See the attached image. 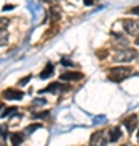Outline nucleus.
Masks as SVG:
<instances>
[{"label":"nucleus","mask_w":139,"mask_h":146,"mask_svg":"<svg viewBox=\"0 0 139 146\" xmlns=\"http://www.w3.org/2000/svg\"><path fill=\"white\" fill-rule=\"evenodd\" d=\"M131 75H133V70L129 67H113L108 70V80L110 81H117V83L126 80Z\"/></svg>","instance_id":"f257e3e1"},{"label":"nucleus","mask_w":139,"mask_h":146,"mask_svg":"<svg viewBox=\"0 0 139 146\" xmlns=\"http://www.w3.org/2000/svg\"><path fill=\"white\" fill-rule=\"evenodd\" d=\"M136 50L134 49H128V47H125V49H118L117 52L113 54V62L117 63H126V62H131L136 58Z\"/></svg>","instance_id":"f03ea898"},{"label":"nucleus","mask_w":139,"mask_h":146,"mask_svg":"<svg viewBox=\"0 0 139 146\" xmlns=\"http://www.w3.org/2000/svg\"><path fill=\"white\" fill-rule=\"evenodd\" d=\"M123 28L129 36H139V20H123Z\"/></svg>","instance_id":"7ed1b4c3"},{"label":"nucleus","mask_w":139,"mask_h":146,"mask_svg":"<svg viewBox=\"0 0 139 146\" xmlns=\"http://www.w3.org/2000/svg\"><path fill=\"white\" fill-rule=\"evenodd\" d=\"M70 89V86L68 84H62V83H52L49 84L45 89H42L41 93H53V94H57V93H65V91H68Z\"/></svg>","instance_id":"20e7f679"},{"label":"nucleus","mask_w":139,"mask_h":146,"mask_svg":"<svg viewBox=\"0 0 139 146\" xmlns=\"http://www.w3.org/2000/svg\"><path fill=\"white\" fill-rule=\"evenodd\" d=\"M60 80L67 81V83H70V81H79V80H82V73L81 72H67V73L60 75Z\"/></svg>","instance_id":"39448f33"},{"label":"nucleus","mask_w":139,"mask_h":146,"mask_svg":"<svg viewBox=\"0 0 139 146\" xmlns=\"http://www.w3.org/2000/svg\"><path fill=\"white\" fill-rule=\"evenodd\" d=\"M123 125L126 127V130H128V133H134V130H136V127H138V115H129V117H126V119L123 120Z\"/></svg>","instance_id":"423d86ee"},{"label":"nucleus","mask_w":139,"mask_h":146,"mask_svg":"<svg viewBox=\"0 0 139 146\" xmlns=\"http://www.w3.org/2000/svg\"><path fill=\"white\" fill-rule=\"evenodd\" d=\"M23 96H24V93H21L20 89H7V91H3V98L8 101H20L23 99Z\"/></svg>","instance_id":"0eeeda50"},{"label":"nucleus","mask_w":139,"mask_h":146,"mask_svg":"<svg viewBox=\"0 0 139 146\" xmlns=\"http://www.w3.org/2000/svg\"><path fill=\"white\" fill-rule=\"evenodd\" d=\"M108 136H105V131H96L91 136V145H105Z\"/></svg>","instance_id":"6e6552de"},{"label":"nucleus","mask_w":139,"mask_h":146,"mask_svg":"<svg viewBox=\"0 0 139 146\" xmlns=\"http://www.w3.org/2000/svg\"><path fill=\"white\" fill-rule=\"evenodd\" d=\"M120 136H121V131H120V128H113L112 131H108V141H110V143L118 141Z\"/></svg>","instance_id":"1a4fd4ad"},{"label":"nucleus","mask_w":139,"mask_h":146,"mask_svg":"<svg viewBox=\"0 0 139 146\" xmlns=\"http://www.w3.org/2000/svg\"><path fill=\"white\" fill-rule=\"evenodd\" d=\"M52 73H53V65H50V63H49V65L45 67V70H42V72H41V78H42V80L50 78Z\"/></svg>","instance_id":"9d476101"},{"label":"nucleus","mask_w":139,"mask_h":146,"mask_svg":"<svg viewBox=\"0 0 139 146\" xmlns=\"http://www.w3.org/2000/svg\"><path fill=\"white\" fill-rule=\"evenodd\" d=\"M23 140H24V135L23 133H13L10 136L11 145H20V143H23Z\"/></svg>","instance_id":"9b49d317"},{"label":"nucleus","mask_w":139,"mask_h":146,"mask_svg":"<svg viewBox=\"0 0 139 146\" xmlns=\"http://www.w3.org/2000/svg\"><path fill=\"white\" fill-rule=\"evenodd\" d=\"M16 112H18V109H16V107H7V109L2 110V115H0V117H2V119H8L10 115L16 114Z\"/></svg>","instance_id":"f8f14e48"},{"label":"nucleus","mask_w":139,"mask_h":146,"mask_svg":"<svg viewBox=\"0 0 139 146\" xmlns=\"http://www.w3.org/2000/svg\"><path fill=\"white\" fill-rule=\"evenodd\" d=\"M52 20L53 21H58L60 20V16H62V10L58 8V7H52Z\"/></svg>","instance_id":"ddd939ff"},{"label":"nucleus","mask_w":139,"mask_h":146,"mask_svg":"<svg viewBox=\"0 0 139 146\" xmlns=\"http://www.w3.org/2000/svg\"><path fill=\"white\" fill-rule=\"evenodd\" d=\"M8 23H10V20H8V18H5V16H0V31H5L7 26H8Z\"/></svg>","instance_id":"4468645a"},{"label":"nucleus","mask_w":139,"mask_h":146,"mask_svg":"<svg viewBox=\"0 0 139 146\" xmlns=\"http://www.w3.org/2000/svg\"><path fill=\"white\" fill-rule=\"evenodd\" d=\"M8 42V34L5 31H0V46H5Z\"/></svg>","instance_id":"2eb2a0df"},{"label":"nucleus","mask_w":139,"mask_h":146,"mask_svg":"<svg viewBox=\"0 0 139 146\" xmlns=\"http://www.w3.org/2000/svg\"><path fill=\"white\" fill-rule=\"evenodd\" d=\"M37 128H41V123H34V125H29V127H28V128H26V135H31V133H32V131H34V130H37Z\"/></svg>","instance_id":"dca6fc26"},{"label":"nucleus","mask_w":139,"mask_h":146,"mask_svg":"<svg viewBox=\"0 0 139 146\" xmlns=\"http://www.w3.org/2000/svg\"><path fill=\"white\" fill-rule=\"evenodd\" d=\"M7 136H8V127L0 125V138H7Z\"/></svg>","instance_id":"f3484780"},{"label":"nucleus","mask_w":139,"mask_h":146,"mask_svg":"<svg viewBox=\"0 0 139 146\" xmlns=\"http://www.w3.org/2000/svg\"><path fill=\"white\" fill-rule=\"evenodd\" d=\"M42 106H45V99H36V101H32L31 107H42Z\"/></svg>","instance_id":"a211bd4d"},{"label":"nucleus","mask_w":139,"mask_h":146,"mask_svg":"<svg viewBox=\"0 0 139 146\" xmlns=\"http://www.w3.org/2000/svg\"><path fill=\"white\" fill-rule=\"evenodd\" d=\"M34 117L36 119H45V117H49V112H39V114H34Z\"/></svg>","instance_id":"6ab92c4d"},{"label":"nucleus","mask_w":139,"mask_h":146,"mask_svg":"<svg viewBox=\"0 0 139 146\" xmlns=\"http://www.w3.org/2000/svg\"><path fill=\"white\" fill-rule=\"evenodd\" d=\"M29 80H31V76H24V78H23V80H21V81H20V86H24V84L28 83Z\"/></svg>","instance_id":"aec40b11"},{"label":"nucleus","mask_w":139,"mask_h":146,"mask_svg":"<svg viewBox=\"0 0 139 146\" xmlns=\"http://www.w3.org/2000/svg\"><path fill=\"white\" fill-rule=\"evenodd\" d=\"M84 3H86L88 7H91V5L94 3V0H84Z\"/></svg>","instance_id":"412c9836"},{"label":"nucleus","mask_w":139,"mask_h":146,"mask_svg":"<svg viewBox=\"0 0 139 146\" xmlns=\"http://www.w3.org/2000/svg\"><path fill=\"white\" fill-rule=\"evenodd\" d=\"M11 8H13V5H5V7H3V11H5V10H11Z\"/></svg>","instance_id":"4be33fe9"},{"label":"nucleus","mask_w":139,"mask_h":146,"mask_svg":"<svg viewBox=\"0 0 139 146\" xmlns=\"http://www.w3.org/2000/svg\"><path fill=\"white\" fill-rule=\"evenodd\" d=\"M133 13H136V15H139V7H136V8H133Z\"/></svg>","instance_id":"5701e85b"},{"label":"nucleus","mask_w":139,"mask_h":146,"mask_svg":"<svg viewBox=\"0 0 139 146\" xmlns=\"http://www.w3.org/2000/svg\"><path fill=\"white\" fill-rule=\"evenodd\" d=\"M138 143H139V130H138Z\"/></svg>","instance_id":"b1692460"},{"label":"nucleus","mask_w":139,"mask_h":146,"mask_svg":"<svg viewBox=\"0 0 139 146\" xmlns=\"http://www.w3.org/2000/svg\"><path fill=\"white\" fill-rule=\"evenodd\" d=\"M2 107H3V106H2V104H0V110H2Z\"/></svg>","instance_id":"393cba45"}]
</instances>
